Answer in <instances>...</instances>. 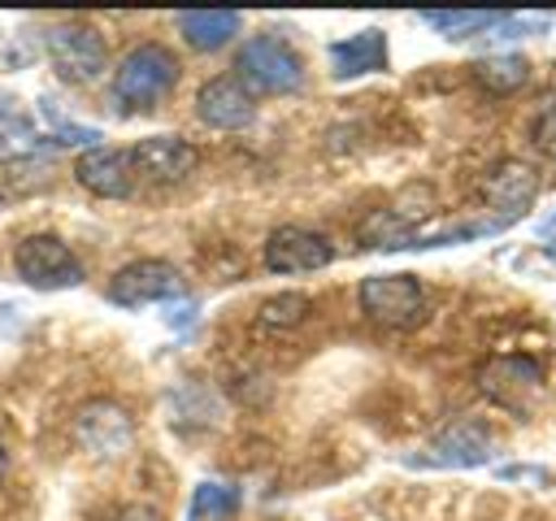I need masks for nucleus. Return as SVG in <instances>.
<instances>
[{
    "label": "nucleus",
    "instance_id": "f257e3e1",
    "mask_svg": "<svg viewBox=\"0 0 556 521\" xmlns=\"http://www.w3.org/2000/svg\"><path fill=\"white\" fill-rule=\"evenodd\" d=\"M178 74H182V65L165 43H139L113 69V104L122 113L152 109L178 87Z\"/></svg>",
    "mask_w": 556,
    "mask_h": 521
},
{
    "label": "nucleus",
    "instance_id": "f03ea898",
    "mask_svg": "<svg viewBox=\"0 0 556 521\" xmlns=\"http://www.w3.org/2000/svg\"><path fill=\"white\" fill-rule=\"evenodd\" d=\"M235 78L252 96H291L304 87V61L300 52L278 35H252L235 52Z\"/></svg>",
    "mask_w": 556,
    "mask_h": 521
},
{
    "label": "nucleus",
    "instance_id": "7ed1b4c3",
    "mask_svg": "<svg viewBox=\"0 0 556 521\" xmlns=\"http://www.w3.org/2000/svg\"><path fill=\"white\" fill-rule=\"evenodd\" d=\"M43 52L65 82H96L109 69V43L91 22H56L43 30Z\"/></svg>",
    "mask_w": 556,
    "mask_h": 521
},
{
    "label": "nucleus",
    "instance_id": "20e7f679",
    "mask_svg": "<svg viewBox=\"0 0 556 521\" xmlns=\"http://www.w3.org/2000/svg\"><path fill=\"white\" fill-rule=\"evenodd\" d=\"M13 274L30 291H70L83 282V260L61 234H26L13 247Z\"/></svg>",
    "mask_w": 556,
    "mask_h": 521
},
{
    "label": "nucleus",
    "instance_id": "39448f33",
    "mask_svg": "<svg viewBox=\"0 0 556 521\" xmlns=\"http://www.w3.org/2000/svg\"><path fill=\"white\" fill-rule=\"evenodd\" d=\"M356 300L369 321L391 326V330H408L426 317V287L413 274H369L361 278Z\"/></svg>",
    "mask_w": 556,
    "mask_h": 521
},
{
    "label": "nucleus",
    "instance_id": "423d86ee",
    "mask_svg": "<svg viewBox=\"0 0 556 521\" xmlns=\"http://www.w3.org/2000/svg\"><path fill=\"white\" fill-rule=\"evenodd\" d=\"M495 456V439L482 421L460 417L452 425H443L417 456H408V465L417 469H478Z\"/></svg>",
    "mask_w": 556,
    "mask_h": 521
},
{
    "label": "nucleus",
    "instance_id": "0eeeda50",
    "mask_svg": "<svg viewBox=\"0 0 556 521\" xmlns=\"http://www.w3.org/2000/svg\"><path fill=\"white\" fill-rule=\"evenodd\" d=\"M74 439L96 460H117L135 443V417L117 399H87L74 412Z\"/></svg>",
    "mask_w": 556,
    "mask_h": 521
},
{
    "label": "nucleus",
    "instance_id": "6e6552de",
    "mask_svg": "<svg viewBox=\"0 0 556 521\" xmlns=\"http://www.w3.org/2000/svg\"><path fill=\"white\" fill-rule=\"evenodd\" d=\"M182 274L169 265V260H156V256H143V260H130L122 265L104 295L117 304V308H143V304H161V300H178L182 295Z\"/></svg>",
    "mask_w": 556,
    "mask_h": 521
},
{
    "label": "nucleus",
    "instance_id": "1a4fd4ad",
    "mask_svg": "<svg viewBox=\"0 0 556 521\" xmlns=\"http://www.w3.org/2000/svg\"><path fill=\"white\" fill-rule=\"evenodd\" d=\"M261 260L269 274H317L334 260V243L308 226H278L269 230Z\"/></svg>",
    "mask_w": 556,
    "mask_h": 521
},
{
    "label": "nucleus",
    "instance_id": "9d476101",
    "mask_svg": "<svg viewBox=\"0 0 556 521\" xmlns=\"http://www.w3.org/2000/svg\"><path fill=\"white\" fill-rule=\"evenodd\" d=\"M195 117L213 130H243L256 122V100L235 74H217L195 91Z\"/></svg>",
    "mask_w": 556,
    "mask_h": 521
},
{
    "label": "nucleus",
    "instance_id": "9b49d317",
    "mask_svg": "<svg viewBox=\"0 0 556 521\" xmlns=\"http://www.w3.org/2000/svg\"><path fill=\"white\" fill-rule=\"evenodd\" d=\"M478 386H482L500 408L526 412V399L543 386V369H539V360H530V356H491V360L478 369Z\"/></svg>",
    "mask_w": 556,
    "mask_h": 521
},
{
    "label": "nucleus",
    "instance_id": "f8f14e48",
    "mask_svg": "<svg viewBox=\"0 0 556 521\" xmlns=\"http://www.w3.org/2000/svg\"><path fill=\"white\" fill-rule=\"evenodd\" d=\"M74 178L83 191L100 195V200H126L135 191V165H130V152L122 148H87L78 161H74Z\"/></svg>",
    "mask_w": 556,
    "mask_h": 521
},
{
    "label": "nucleus",
    "instance_id": "ddd939ff",
    "mask_svg": "<svg viewBox=\"0 0 556 521\" xmlns=\"http://www.w3.org/2000/svg\"><path fill=\"white\" fill-rule=\"evenodd\" d=\"M534 191H539V178H534V169H530L526 161H500V165H491L486 178H482V204H486L491 213H500L504 226L517 221V217L530 208Z\"/></svg>",
    "mask_w": 556,
    "mask_h": 521
},
{
    "label": "nucleus",
    "instance_id": "4468645a",
    "mask_svg": "<svg viewBox=\"0 0 556 521\" xmlns=\"http://www.w3.org/2000/svg\"><path fill=\"white\" fill-rule=\"evenodd\" d=\"M195 161H200V152L182 135H148L130 148L135 174H143L152 182H182L195 169Z\"/></svg>",
    "mask_w": 556,
    "mask_h": 521
},
{
    "label": "nucleus",
    "instance_id": "2eb2a0df",
    "mask_svg": "<svg viewBox=\"0 0 556 521\" xmlns=\"http://www.w3.org/2000/svg\"><path fill=\"white\" fill-rule=\"evenodd\" d=\"M326 56H330V78H339V82L361 78V74H382L387 69V35L378 26L356 30L348 39H334L326 48Z\"/></svg>",
    "mask_w": 556,
    "mask_h": 521
},
{
    "label": "nucleus",
    "instance_id": "dca6fc26",
    "mask_svg": "<svg viewBox=\"0 0 556 521\" xmlns=\"http://www.w3.org/2000/svg\"><path fill=\"white\" fill-rule=\"evenodd\" d=\"M174 26H178V35H182L195 52H217V48H226V43L239 35L243 17H239L235 9H182V13L174 17Z\"/></svg>",
    "mask_w": 556,
    "mask_h": 521
},
{
    "label": "nucleus",
    "instance_id": "f3484780",
    "mask_svg": "<svg viewBox=\"0 0 556 521\" xmlns=\"http://www.w3.org/2000/svg\"><path fill=\"white\" fill-rule=\"evenodd\" d=\"M469 74H473L478 87H486V91H495V96H508V91H517V87L530 78V61L517 56V52H495V56L473 61Z\"/></svg>",
    "mask_w": 556,
    "mask_h": 521
},
{
    "label": "nucleus",
    "instance_id": "a211bd4d",
    "mask_svg": "<svg viewBox=\"0 0 556 521\" xmlns=\"http://www.w3.org/2000/svg\"><path fill=\"white\" fill-rule=\"evenodd\" d=\"M421 22L430 30H439L443 39H473V35H491L500 13H491V9H426Z\"/></svg>",
    "mask_w": 556,
    "mask_h": 521
},
{
    "label": "nucleus",
    "instance_id": "6ab92c4d",
    "mask_svg": "<svg viewBox=\"0 0 556 521\" xmlns=\"http://www.w3.org/2000/svg\"><path fill=\"white\" fill-rule=\"evenodd\" d=\"M235 512H239V486L230 482H200L187 504V521H230Z\"/></svg>",
    "mask_w": 556,
    "mask_h": 521
},
{
    "label": "nucleus",
    "instance_id": "aec40b11",
    "mask_svg": "<svg viewBox=\"0 0 556 521\" xmlns=\"http://www.w3.org/2000/svg\"><path fill=\"white\" fill-rule=\"evenodd\" d=\"M308 308H313V300H308L304 291H282V295H269V300L261 304L256 321H261L265 330H287V326H300V321L308 317Z\"/></svg>",
    "mask_w": 556,
    "mask_h": 521
},
{
    "label": "nucleus",
    "instance_id": "412c9836",
    "mask_svg": "<svg viewBox=\"0 0 556 521\" xmlns=\"http://www.w3.org/2000/svg\"><path fill=\"white\" fill-rule=\"evenodd\" d=\"M39 117L52 126V135H56V148H70V143H83V148H100V130L96 126H78V122H70L48 96H39Z\"/></svg>",
    "mask_w": 556,
    "mask_h": 521
},
{
    "label": "nucleus",
    "instance_id": "4be33fe9",
    "mask_svg": "<svg viewBox=\"0 0 556 521\" xmlns=\"http://www.w3.org/2000/svg\"><path fill=\"white\" fill-rule=\"evenodd\" d=\"M552 26V13H500L491 26V39H521V35H543Z\"/></svg>",
    "mask_w": 556,
    "mask_h": 521
},
{
    "label": "nucleus",
    "instance_id": "5701e85b",
    "mask_svg": "<svg viewBox=\"0 0 556 521\" xmlns=\"http://www.w3.org/2000/svg\"><path fill=\"white\" fill-rule=\"evenodd\" d=\"M534 143L556 156V91L543 100V109H539V117H534Z\"/></svg>",
    "mask_w": 556,
    "mask_h": 521
},
{
    "label": "nucleus",
    "instance_id": "b1692460",
    "mask_svg": "<svg viewBox=\"0 0 556 521\" xmlns=\"http://www.w3.org/2000/svg\"><path fill=\"white\" fill-rule=\"evenodd\" d=\"M109 521H161V512L148 508V504H126V508H117Z\"/></svg>",
    "mask_w": 556,
    "mask_h": 521
},
{
    "label": "nucleus",
    "instance_id": "393cba45",
    "mask_svg": "<svg viewBox=\"0 0 556 521\" xmlns=\"http://www.w3.org/2000/svg\"><path fill=\"white\" fill-rule=\"evenodd\" d=\"M0 122H9V126H17V130H26V126H30V122H26V113L17 109V100H13V96H4V91H0Z\"/></svg>",
    "mask_w": 556,
    "mask_h": 521
},
{
    "label": "nucleus",
    "instance_id": "a878e982",
    "mask_svg": "<svg viewBox=\"0 0 556 521\" xmlns=\"http://www.w3.org/2000/svg\"><path fill=\"white\" fill-rule=\"evenodd\" d=\"M4 469H9V452H4V443H0V478H4Z\"/></svg>",
    "mask_w": 556,
    "mask_h": 521
},
{
    "label": "nucleus",
    "instance_id": "bb28decb",
    "mask_svg": "<svg viewBox=\"0 0 556 521\" xmlns=\"http://www.w3.org/2000/svg\"><path fill=\"white\" fill-rule=\"evenodd\" d=\"M543 234H556V217H552V221H543Z\"/></svg>",
    "mask_w": 556,
    "mask_h": 521
},
{
    "label": "nucleus",
    "instance_id": "cd10ccee",
    "mask_svg": "<svg viewBox=\"0 0 556 521\" xmlns=\"http://www.w3.org/2000/svg\"><path fill=\"white\" fill-rule=\"evenodd\" d=\"M0 148H4V135H0Z\"/></svg>",
    "mask_w": 556,
    "mask_h": 521
}]
</instances>
